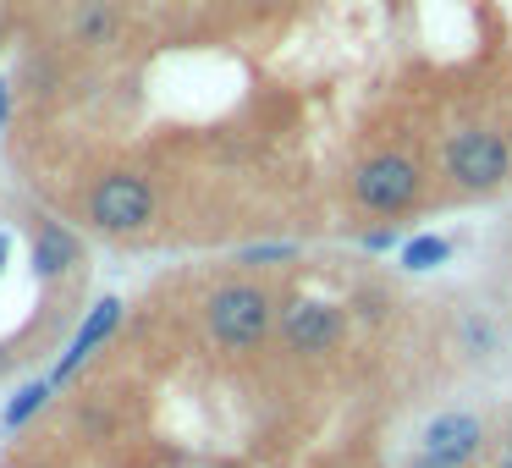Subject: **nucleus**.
<instances>
[{
	"mask_svg": "<svg viewBox=\"0 0 512 468\" xmlns=\"http://www.w3.org/2000/svg\"><path fill=\"white\" fill-rule=\"evenodd\" d=\"M270 331V298L259 287H248V281H232V287H221L210 298V336L221 347H232V353H243V347H259Z\"/></svg>",
	"mask_w": 512,
	"mask_h": 468,
	"instance_id": "nucleus-1",
	"label": "nucleus"
},
{
	"mask_svg": "<svg viewBox=\"0 0 512 468\" xmlns=\"http://www.w3.org/2000/svg\"><path fill=\"white\" fill-rule=\"evenodd\" d=\"M419 188H424V177H419V166H413L408 155H375V160H364V166L353 171V199L364 204V210H375V215L408 210V204L419 199Z\"/></svg>",
	"mask_w": 512,
	"mask_h": 468,
	"instance_id": "nucleus-2",
	"label": "nucleus"
},
{
	"mask_svg": "<svg viewBox=\"0 0 512 468\" xmlns=\"http://www.w3.org/2000/svg\"><path fill=\"white\" fill-rule=\"evenodd\" d=\"M89 215L100 232H144L149 221H155V193H149L144 177H127V171H116V177H100L89 193Z\"/></svg>",
	"mask_w": 512,
	"mask_h": 468,
	"instance_id": "nucleus-3",
	"label": "nucleus"
},
{
	"mask_svg": "<svg viewBox=\"0 0 512 468\" xmlns=\"http://www.w3.org/2000/svg\"><path fill=\"white\" fill-rule=\"evenodd\" d=\"M446 171H452L463 188L485 193L496 188V182H507L512 171V144L501 133H485V127H474V133H457L452 144H446Z\"/></svg>",
	"mask_w": 512,
	"mask_h": 468,
	"instance_id": "nucleus-4",
	"label": "nucleus"
},
{
	"mask_svg": "<svg viewBox=\"0 0 512 468\" xmlns=\"http://www.w3.org/2000/svg\"><path fill=\"white\" fill-rule=\"evenodd\" d=\"M419 441H424L419 452H430V457H441V463L463 468V463H474L479 446H485V424H479L474 413L452 408V413H435V419L424 424Z\"/></svg>",
	"mask_w": 512,
	"mask_h": 468,
	"instance_id": "nucleus-5",
	"label": "nucleus"
},
{
	"mask_svg": "<svg viewBox=\"0 0 512 468\" xmlns=\"http://www.w3.org/2000/svg\"><path fill=\"white\" fill-rule=\"evenodd\" d=\"M336 336H342V309H336V303L303 298L281 314V342H287L292 353H325V347H336Z\"/></svg>",
	"mask_w": 512,
	"mask_h": 468,
	"instance_id": "nucleus-6",
	"label": "nucleus"
},
{
	"mask_svg": "<svg viewBox=\"0 0 512 468\" xmlns=\"http://www.w3.org/2000/svg\"><path fill=\"white\" fill-rule=\"evenodd\" d=\"M116 325H122V298H100V303H94V309H89V320L78 325V336H72L67 358H61V364H56V375H50V380H56V386H61V380H72V375H78V369H83V364H89V358H94V347H100L105 336L116 331Z\"/></svg>",
	"mask_w": 512,
	"mask_h": 468,
	"instance_id": "nucleus-7",
	"label": "nucleus"
},
{
	"mask_svg": "<svg viewBox=\"0 0 512 468\" xmlns=\"http://www.w3.org/2000/svg\"><path fill=\"white\" fill-rule=\"evenodd\" d=\"M78 254H83V248H78V237H72V232H61L56 221H45V226L34 232V270H39L45 281H50V276H61L67 265H78Z\"/></svg>",
	"mask_w": 512,
	"mask_h": 468,
	"instance_id": "nucleus-8",
	"label": "nucleus"
},
{
	"mask_svg": "<svg viewBox=\"0 0 512 468\" xmlns=\"http://www.w3.org/2000/svg\"><path fill=\"white\" fill-rule=\"evenodd\" d=\"M446 254H452L446 237H408L402 243V265L408 270H435V265H446Z\"/></svg>",
	"mask_w": 512,
	"mask_h": 468,
	"instance_id": "nucleus-9",
	"label": "nucleus"
},
{
	"mask_svg": "<svg viewBox=\"0 0 512 468\" xmlns=\"http://www.w3.org/2000/svg\"><path fill=\"white\" fill-rule=\"evenodd\" d=\"M50 386H56V380H39V386H23V391H17V397L6 402V424H12V430H17V424H28V419H34V413L45 408Z\"/></svg>",
	"mask_w": 512,
	"mask_h": 468,
	"instance_id": "nucleus-10",
	"label": "nucleus"
},
{
	"mask_svg": "<svg viewBox=\"0 0 512 468\" xmlns=\"http://www.w3.org/2000/svg\"><path fill=\"white\" fill-rule=\"evenodd\" d=\"M265 259H292V243H270V248H248L243 265H265Z\"/></svg>",
	"mask_w": 512,
	"mask_h": 468,
	"instance_id": "nucleus-11",
	"label": "nucleus"
},
{
	"mask_svg": "<svg viewBox=\"0 0 512 468\" xmlns=\"http://www.w3.org/2000/svg\"><path fill=\"white\" fill-rule=\"evenodd\" d=\"M105 28H111V23H105V12H89V23H83V34H89V39H100Z\"/></svg>",
	"mask_w": 512,
	"mask_h": 468,
	"instance_id": "nucleus-12",
	"label": "nucleus"
},
{
	"mask_svg": "<svg viewBox=\"0 0 512 468\" xmlns=\"http://www.w3.org/2000/svg\"><path fill=\"white\" fill-rule=\"evenodd\" d=\"M364 248H375V254H380V248H391V232H386V226H380V232H369Z\"/></svg>",
	"mask_w": 512,
	"mask_h": 468,
	"instance_id": "nucleus-13",
	"label": "nucleus"
},
{
	"mask_svg": "<svg viewBox=\"0 0 512 468\" xmlns=\"http://www.w3.org/2000/svg\"><path fill=\"white\" fill-rule=\"evenodd\" d=\"M408 468H452V463H441V457H430V452H419V457H413V463Z\"/></svg>",
	"mask_w": 512,
	"mask_h": 468,
	"instance_id": "nucleus-14",
	"label": "nucleus"
},
{
	"mask_svg": "<svg viewBox=\"0 0 512 468\" xmlns=\"http://www.w3.org/2000/svg\"><path fill=\"white\" fill-rule=\"evenodd\" d=\"M6 116H12V94H6V83H0V127H6Z\"/></svg>",
	"mask_w": 512,
	"mask_h": 468,
	"instance_id": "nucleus-15",
	"label": "nucleus"
},
{
	"mask_svg": "<svg viewBox=\"0 0 512 468\" xmlns=\"http://www.w3.org/2000/svg\"><path fill=\"white\" fill-rule=\"evenodd\" d=\"M6 254H12V237L0 232V270H6Z\"/></svg>",
	"mask_w": 512,
	"mask_h": 468,
	"instance_id": "nucleus-16",
	"label": "nucleus"
},
{
	"mask_svg": "<svg viewBox=\"0 0 512 468\" xmlns=\"http://www.w3.org/2000/svg\"><path fill=\"white\" fill-rule=\"evenodd\" d=\"M501 468H512V452H507V457H501Z\"/></svg>",
	"mask_w": 512,
	"mask_h": 468,
	"instance_id": "nucleus-17",
	"label": "nucleus"
},
{
	"mask_svg": "<svg viewBox=\"0 0 512 468\" xmlns=\"http://www.w3.org/2000/svg\"><path fill=\"white\" fill-rule=\"evenodd\" d=\"M0 45H6V28H0Z\"/></svg>",
	"mask_w": 512,
	"mask_h": 468,
	"instance_id": "nucleus-18",
	"label": "nucleus"
},
{
	"mask_svg": "<svg viewBox=\"0 0 512 468\" xmlns=\"http://www.w3.org/2000/svg\"><path fill=\"white\" fill-rule=\"evenodd\" d=\"M507 452H512V435H507Z\"/></svg>",
	"mask_w": 512,
	"mask_h": 468,
	"instance_id": "nucleus-19",
	"label": "nucleus"
}]
</instances>
